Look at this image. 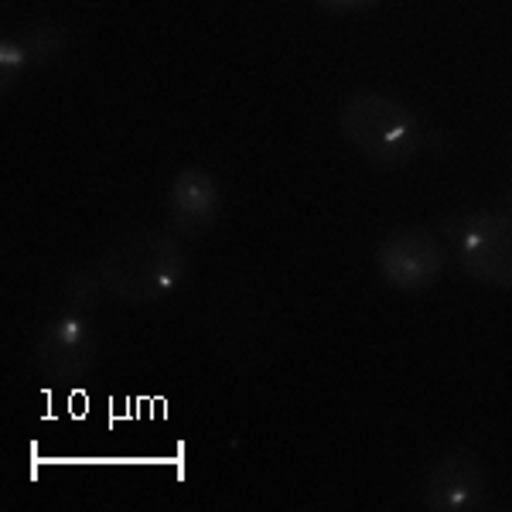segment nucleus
Masks as SVG:
<instances>
[{"instance_id":"f257e3e1","label":"nucleus","mask_w":512,"mask_h":512,"mask_svg":"<svg viewBox=\"0 0 512 512\" xmlns=\"http://www.w3.org/2000/svg\"><path fill=\"white\" fill-rule=\"evenodd\" d=\"M96 270L113 301L147 308V304L168 301L185 284L192 260H188L185 239L178 233L158 226H137L103 246Z\"/></svg>"},{"instance_id":"f03ea898","label":"nucleus","mask_w":512,"mask_h":512,"mask_svg":"<svg viewBox=\"0 0 512 512\" xmlns=\"http://www.w3.org/2000/svg\"><path fill=\"white\" fill-rule=\"evenodd\" d=\"M338 130L376 171L390 175L431 144L424 120L400 99L376 93V89H352L338 103Z\"/></svg>"},{"instance_id":"7ed1b4c3","label":"nucleus","mask_w":512,"mask_h":512,"mask_svg":"<svg viewBox=\"0 0 512 512\" xmlns=\"http://www.w3.org/2000/svg\"><path fill=\"white\" fill-rule=\"evenodd\" d=\"M461 274L485 287H512V216L495 209H478L468 216H448L441 222Z\"/></svg>"},{"instance_id":"20e7f679","label":"nucleus","mask_w":512,"mask_h":512,"mask_svg":"<svg viewBox=\"0 0 512 512\" xmlns=\"http://www.w3.org/2000/svg\"><path fill=\"white\" fill-rule=\"evenodd\" d=\"M99 338L93 328V315L76 308H62L41 325L35 338L38 373L52 386H76L96 366Z\"/></svg>"},{"instance_id":"39448f33","label":"nucleus","mask_w":512,"mask_h":512,"mask_svg":"<svg viewBox=\"0 0 512 512\" xmlns=\"http://www.w3.org/2000/svg\"><path fill=\"white\" fill-rule=\"evenodd\" d=\"M489 499V468L472 448L441 451L420 478V502L434 512H475Z\"/></svg>"},{"instance_id":"423d86ee","label":"nucleus","mask_w":512,"mask_h":512,"mask_svg":"<svg viewBox=\"0 0 512 512\" xmlns=\"http://www.w3.org/2000/svg\"><path fill=\"white\" fill-rule=\"evenodd\" d=\"M444 270L441 239L424 226H396L376 246V274L400 294H417L437 284Z\"/></svg>"},{"instance_id":"0eeeda50","label":"nucleus","mask_w":512,"mask_h":512,"mask_svg":"<svg viewBox=\"0 0 512 512\" xmlns=\"http://www.w3.org/2000/svg\"><path fill=\"white\" fill-rule=\"evenodd\" d=\"M222 216V188L202 168H181L168 188V229L181 239L205 236Z\"/></svg>"},{"instance_id":"6e6552de","label":"nucleus","mask_w":512,"mask_h":512,"mask_svg":"<svg viewBox=\"0 0 512 512\" xmlns=\"http://www.w3.org/2000/svg\"><path fill=\"white\" fill-rule=\"evenodd\" d=\"M18 41L24 45V52H28L31 69L55 65L65 52H69V31H65L59 21H48V18L24 24L18 31Z\"/></svg>"},{"instance_id":"1a4fd4ad","label":"nucleus","mask_w":512,"mask_h":512,"mask_svg":"<svg viewBox=\"0 0 512 512\" xmlns=\"http://www.w3.org/2000/svg\"><path fill=\"white\" fill-rule=\"evenodd\" d=\"M103 291H106V284H103V277H99L96 263L93 267H76L62 277V308H76V311L93 315L99 308V301H103Z\"/></svg>"},{"instance_id":"9d476101","label":"nucleus","mask_w":512,"mask_h":512,"mask_svg":"<svg viewBox=\"0 0 512 512\" xmlns=\"http://www.w3.org/2000/svg\"><path fill=\"white\" fill-rule=\"evenodd\" d=\"M24 69H31L28 52H24L18 35H7L4 41H0V89H4V93H11V89L18 86Z\"/></svg>"},{"instance_id":"9b49d317","label":"nucleus","mask_w":512,"mask_h":512,"mask_svg":"<svg viewBox=\"0 0 512 512\" xmlns=\"http://www.w3.org/2000/svg\"><path fill=\"white\" fill-rule=\"evenodd\" d=\"M318 7H325V11L332 14H355V11H369V7H376L379 0H315Z\"/></svg>"}]
</instances>
